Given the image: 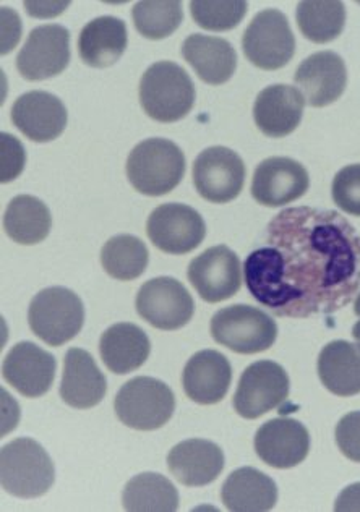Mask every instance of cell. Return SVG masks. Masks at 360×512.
I'll list each match as a JSON object with an SVG mask.
<instances>
[{"instance_id": "6da1fadb", "label": "cell", "mask_w": 360, "mask_h": 512, "mask_svg": "<svg viewBox=\"0 0 360 512\" xmlns=\"http://www.w3.org/2000/svg\"><path fill=\"white\" fill-rule=\"evenodd\" d=\"M266 244L247 256L244 276L253 299L273 315H331L359 291V235L336 211H281L268 226Z\"/></svg>"}, {"instance_id": "7a4b0ae2", "label": "cell", "mask_w": 360, "mask_h": 512, "mask_svg": "<svg viewBox=\"0 0 360 512\" xmlns=\"http://www.w3.org/2000/svg\"><path fill=\"white\" fill-rule=\"evenodd\" d=\"M185 156L179 146L164 138H150L133 148L127 159V177L146 197H163L182 182Z\"/></svg>"}, {"instance_id": "3957f363", "label": "cell", "mask_w": 360, "mask_h": 512, "mask_svg": "<svg viewBox=\"0 0 360 512\" xmlns=\"http://www.w3.org/2000/svg\"><path fill=\"white\" fill-rule=\"evenodd\" d=\"M140 104L151 119L172 124L192 111L195 85L189 73L176 62H156L143 73Z\"/></svg>"}, {"instance_id": "277c9868", "label": "cell", "mask_w": 360, "mask_h": 512, "mask_svg": "<svg viewBox=\"0 0 360 512\" xmlns=\"http://www.w3.org/2000/svg\"><path fill=\"white\" fill-rule=\"evenodd\" d=\"M54 480V462L38 441L18 438L2 448L0 482L10 495L25 500L39 498L51 490Z\"/></svg>"}, {"instance_id": "5b68a950", "label": "cell", "mask_w": 360, "mask_h": 512, "mask_svg": "<svg viewBox=\"0 0 360 512\" xmlns=\"http://www.w3.org/2000/svg\"><path fill=\"white\" fill-rule=\"evenodd\" d=\"M28 323L41 341L59 347L82 331L85 307L82 299L67 287H49L31 300Z\"/></svg>"}, {"instance_id": "8992f818", "label": "cell", "mask_w": 360, "mask_h": 512, "mask_svg": "<svg viewBox=\"0 0 360 512\" xmlns=\"http://www.w3.org/2000/svg\"><path fill=\"white\" fill-rule=\"evenodd\" d=\"M117 419L133 430L153 431L164 427L176 410V397L163 381L138 376L119 389L114 401Z\"/></svg>"}, {"instance_id": "52a82bcc", "label": "cell", "mask_w": 360, "mask_h": 512, "mask_svg": "<svg viewBox=\"0 0 360 512\" xmlns=\"http://www.w3.org/2000/svg\"><path fill=\"white\" fill-rule=\"evenodd\" d=\"M210 333L236 354L265 352L278 338V325L268 313L250 305H231L211 318Z\"/></svg>"}, {"instance_id": "ba28073f", "label": "cell", "mask_w": 360, "mask_h": 512, "mask_svg": "<svg viewBox=\"0 0 360 512\" xmlns=\"http://www.w3.org/2000/svg\"><path fill=\"white\" fill-rule=\"evenodd\" d=\"M249 62L262 70H279L296 54V38L283 12L266 9L257 13L242 38Z\"/></svg>"}, {"instance_id": "9c48e42d", "label": "cell", "mask_w": 360, "mask_h": 512, "mask_svg": "<svg viewBox=\"0 0 360 512\" xmlns=\"http://www.w3.org/2000/svg\"><path fill=\"white\" fill-rule=\"evenodd\" d=\"M289 376L279 363L260 360L245 368L237 384L234 409L240 417L255 420L288 401Z\"/></svg>"}, {"instance_id": "30bf717a", "label": "cell", "mask_w": 360, "mask_h": 512, "mask_svg": "<svg viewBox=\"0 0 360 512\" xmlns=\"http://www.w3.org/2000/svg\"><path fill=\"white\" fill-rule=\"evenodd\" d=\"M138 315L153 328L176 331L189 325L195 302L182 282L169 276L150 279L138 291L135 300Z\"/></svg>"}, {"instance_id": "8fae6325", "label": "cell", "mask_w": 360, "mask_h": 512, "mask_svg": "<svg viewBox=\"0 0 360 512\" xmlns=\"http://www.w3.org/2000/svg\"><path fill=\"white\" fill-rule=\"evenodd\" d=\"M193 184L198 195L210 203L224 205L239 197L245 184V164L236 151L211 146L193 163Z\"/></svg>"}, {"instance_id": "7c38bea8", "label": "cell", "mask_w": 360, "mask_h": 512, "mask_svg": "<svg viewBox=\"0 0 360 512\" xmlns=\"http://www.w3.org/2000/svg\"><path fill=\"white\" fill-rule=\"evenodd\" d=\"M146 234L161 252L185 255L200 247L205 240L206 226L192 206L166 203L150 214Z\"/></svg>"}, {"instance_id": "4fadbf2b", "label": "cell", "mask_w": 360, "mask_h": 512, "mask_svg": "<svg viewBox=\"0 0 360 512\" xmlns=\"http://www.w3.org/2000/svg\"><path fill=\"white\" fill-rule=\"evenodd\" d=\"M70 62V31L62 25H43L31 31L17 56V69L28 82L57 77Z\"/></svg>"}, {"instance_id": "5bb4252c", "label": "cell", "mask_w": 360, "mask_h": 512, "mask_svg": "<svg viewBox=\"0 0 360 512\" xmlns=\"http://www.w3.org/2000/svg\"><path fill=\"white\" fill-rule=\"evenodd\" d=\"M187 278L205 302H224L242 287V265L231 248L216 245L192 260Z\"/></svg>"}, {"instance_id": "9a60e30c", "label": "cell", "mask_w": 360, "mask_h": 512, "mask_svg": "<svg viewBox=\"0 0 360 512\" xmlns=\"http://www.w3.org/2000/svg\"><path fill=\"white\" fill-rule=\"evenodd\" d=\"M310 187L309 172L291 158H268L253 174L252 197L268 208L286 206L304 197Z\"/></svg>"}, {"instance_id": "2e32d148", "label": "cell", "mask_w": 360, "mask_h": 512, "mask_svg": "<svg viewBox=\"0 0 360 512\" xmlns=\"http://www.w3.org/2000/svg\"><path fill=\"white\" fill-rule=\"evenodd\" d=\"M56 368V357L48 350L41 349L33 342L23 341L5 355L2 376L22 396L36 399L51 389Z\"/></svg>"}, {"instance_id": "e0dca14e", "label": "cell", "mask_w": 360, "mask_h": 512, "mask_svg": "<svg viewBox=\"0 0 360 512\" xmlns=\"http://www.w3.org/2000/svg\"><path fill=\"white\" fill-rule=\"evenodd\" d=\"M253 444L258 457L266 466L292 469L309 456V430L299 420L281 417L263 423Z\"/></svg>"}, {"instance_id": "ac0fdd59", "label": "cell", "mask_w": 360, "mask_h": 512, "mask_svg": "<svg viewBox=\"0 0 360 512\" xmlns=\"http://www.w3.org/2000/svg\"><path fill=\"white\" fill-rule=\"evenodd\" d=\"M69 114L64 103L48 91H30L20 96L12 107V122L26 138L49 143L59 138L67 127Z\"/></svg>"}, {"instance_id": "d6986e66", "label": "cell", "mask_w": 360, "mask_h": 512, "mask_svg": "<svg viewBox=\"0 0 360 512\" xmlns=\"http://www.w3.org/2000/svg\"><path fill=\"white\" fill-rule=\"evenodd\" d=\"M294 82L312 107H325L338 101L348 85V70L336 52L312 54L299 65Z\"/></svg>"}, {"instance_id": "ffe728a7", "label": "cell", "mask_w": 360, "mask_h": 512, "mask_svg": "<svg viewBox=\"0 0 360 512\" xmlns=\"http://www.w3.org/2000/svg\"><path fill=\"white\" fill-rule=\"evenodd\" d=\"M231 381V362L218 350H200L187 362L182 373L185 394L202 406L223 401Z\"/></svg>"}, {"instance_id": "44dd1931", "label": "cell", "mask_w": 360, "mask_h": 512, "mask_svg": "<svg viewBox=\"0 0 360 512\" xmlns=\"http://www.w3.org/2000/svg\"><path fill=\"white\" fill-rule=\"evenodd\" d=\"M305 98L291 85H271L260 91L253 104V119L266 137L291 135L304 116Z\"/></svg>"}, {"instance_id": "7402d4cb", "label": "cell", "mask_w": 360, "mask_h": 512, "mask_svg": "<svg viewBox=\"0 0 360 512\" xmlns=\"http://www.w3.org/2000/svg\"><path fill=\"white\" fill-rule=\"evenodd\" d=\"M108 381L101 373L90 352L83 349L67 350L64 376L60 383V397L73 409H91L103 401Z\"/></svg>"}, {"instance_id": "603a6c76", "label": "cell", "mask_w": 360, "mask_h": 512, "mask_svg": "<svg viewBox=\"0 0 360 512\" xmlns=\"http://www.w3.org/2000/svg\"><path fill=\"white\" fill-rule=\"evenodd\" d=\"M168 467L185 487H205L215 482L224 469V453L213 441H182L171 449Z\"/></svg>"}, {"instance_id": "cb8c5ba5", "label": "cell", "mask_w": 360, "mask_h": 512, "mask_svg": "<svg viewBox=\"0 0 360 512\" xmlns=\"http://www.w3.org/2000/svg\"><path fill=\"white\" fill-rule=\"evenodd\" d=\"M182 57L208 85L228 83L237 69L236 49L218 36L190 35L182 44Z\"/></svg>"}, {"instance_id": "d4e9b609", "label": "cell", "mask_w": 360, "mask_h": 512, "mask_svg": "<svg viewBox=\"0 0 360 512\" xmlns=\"http://www.w3.org/2000/svg\"><path fill=\"white\" fill-rule=\"evenodd\" d=\"M129 44L124 20L98 17L85 25L78 38V54L93 69H106L119 62Z\"/></svg>"}, {"instance_id": "484cf974", "label": "cell", "mask_w": 360, "mask_h": 512, "mask_svg": "<svg viewBox=\"0 0 360 512\" xmlns=\"http://www.w3.org/2000/svg\"><path fill=\"white\" fill-rule=\"evenodd\" d=\"M221 500L232 512L270 511L278 503V487L262 470L242 467L226 478Z\"/></svg>"}, {"instance_id": "4316f807", "label": "cell", "mask_w": 360, "mask_h": 512, "mask_svg": "<svg viewBox=\"0 0 360 512\" xmlns=\"http://www.w3.org/2000/svg\"><path fill=\"white\" fill-rule=\"evenodd\" d=\"M151 352L150 339L132 323H117L104 331L99 354L109 372L127 375L143 367Z\"/></svg>"}, {"instance_id": "83f0119b", "label": "cell", "mask_w": 360, "mask_h": 512, "mask_svg": "<svg viewBox=\"0 0 360 512\" xmlns=\"http://www.w3.org/2000/svg\"><path fill=\"white\" fill-rule=\"evenodd\" d=\"M318 376L339 397L360 393V350L348 341H333L318 355Z\"/></svg>"}, {"instance_id": "f1b7e54d", "label": "cell", "mask_w": 360, "mask_h": 512, "mask_svg": "<svg viewBox=\"0 0 360 512\" xmlns=\"http://www.w3.org/2000/svg\"><path fill=\"white\" fill-rule=\"evenodd\" d=\"M52 218L48 206L31 195H18L4 213V231L17 244H41L51 232Z\"/></svg>"}, {"instance_id": "f546056e", "label": "cell", "mask_w": 360, "mask_h": 512, "mask_svg": "<svg viewBox=\"0 0 360 512\" xmlns=\"http://www.w3.org/2000/svg\"><path fill=\"white\" fill-rule=\"evenodd\" d=\"M122 503L125 511L174 512L179 509V491L169 478L145 472L125 485Z\"/></svg>"}, {"instance_id": "4dcf8cb0", "label": "cell", "mask_w": 360, "mask_h": 512, "mask_svg": "<svg viewBox=\"0 0 360 512\" xmlns=\"http://www.w3.org/2000/svg\"><path fill=\"white\" fill-rule=\"evenodd\" d=\"M297 25L312 43L326 44L341 36L346 9L339 0H305L297 5Z\"/></svg>"}, {"instance_id": "1f68e13d", "label": "cell", "mask_w": 360, "mask_h": 512, "mask_svg": "<svg viewBox=\"0 0 360 512\" xmlns=\"http://www.w3.org/2000/svg\"><path fill=\"white\" fill-rule=\"evenodd\" d=\"M150 253L145 242L135 235L120 234L109 239L101 250L106 273L117 281H133L145 273Z\"/></svg>"}, {"instance_id": "d6a6232c", "label": "cell", "mask_w": 360, "mask_h": 512, "mask_svg": "<svg viewBox=\"0 0 360 512\" xmlns=\"http://www.w3.org/2000/svg\"><path fill=\"white\" fill-rule=\"evenodd\" d=\"M133 25L146 39L168 38L184 22V5L177 0L137 2L132 9Z\"/></svg>"}, {"instance_id": "836d02e7", "label": "cell", "mask_w": 360, "mask_h": 512, "mask_svg": "<svg viewBox=\"0 0 360 512\" xmlns=\"http://www.w3.org/2000/svg\"><path fill=\"white\" fill-rule=\"evenodd\" d=\"M249 10L244 0H193L190 12L200 28L208 31H229L236 28Z\"/></svg>"}, {"instance_id": "e575fe53", "label": "cell", "mask_w": 360, "mask_h": 512, "mask_svg": "<svg viewBox=\"0 0 360 512\" xmlns=\"http://www.w3.org/2000/svg\"><path fill=\"white\" fill-rule=\"evenodd\" d=\"M331 195L339 210L360 218V164L343 167L335 175Z\"/></svg>"}, {"instance_id": "d590c367", "label": "cell", "mask_w": 360, "mask_h": 512, "mask_svg": "<svg viewBox=\"0 0 360 512\" xmlns=\"http://www.w3.org/2000/svg\"><path fill=\"white\" fill-rule=\"evenodd\" d=\"M0 180L2 184H9L17 179L25 169V148L17 137L2 133L0 135Z\"/></svg>"}, {"instance_id": "8d00e7d4", "label": "cell", "mask_w": 360, "mask_h": 512, "mask_svg": "<svg viewBox=\"0 0 360 512\" xmlns=\"http://www.w3.org/2000/svg\"><path fill=\"white\" fill-rule=\"evenodd\" d=\"M336 443L349 461L360 464V410L344 415L336 427Z\"/></svg>"}, {"instance_id": "74e56055", "label": "cell", "mask_w": 360, "mask_h": 512, "mask_svg": "<svg viewBox=\"0 0 360 512\" xmlns=\"http://www.w3.org/2000/svg\"><path fill=\"white\" fill-rule=\"evenodd\" d=\"M335 511L360 512V483H352L339 493Z\"/></svg>"}, {"instance_id": "f35d334b", "label": "cell", "mask_w": 360, "mask_h": 512, "mask_svg": "<svg viewBox=\"0 0 360 512\" xmlns=\"http://www.w3.org/2000/svg\"><path fill=\"white\" fill-rule=\"evenodd\" d=\"M352 338H354V341H356L357 349L360 350V320L357 321L356 325H354V328H352Z\"/></svg>"}, {"instance_id": "ab89813d", "label": "cell", "mask_w": 360, "mask_h": 512, "mask_svg": "<svg viewBox=\"0 0 360 512\" xmlns=\"http://www.w3.org/2000/svg\"><path fill=\"white\" fill-rule=\"evenodd\" d=\"M354 313L360 316V292L359 295H357L356 303H354Z\"/></svg>"}]
</instances>
